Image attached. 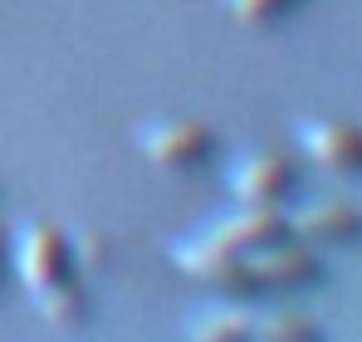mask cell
<instances>
[{"label": "cell", "mask_w": 362, "mask_h": 342, "mask_svg": "<svg viewBox=\"0 0 362 342\" xmlns=\"http://www.w3.org/2000/svg\"><path fill=\"white\" fill-rule=\"evenodd\" d=\"M289 240V216H279V206H245L240 216H226L221 225L191 244L177 249V264L191 274L196 264H211V259H245L255 249H269Z\"/></svg>", "instance_id": "1"}, {"label": "cell", "mask_w": 362, "mask_h": 342, "mask_svg": "<svg viewBox=\"0 0 362 342\" xmlns=\"http://www.w3.org/2000/svg\"><path fill=\"white\" fill-rule=\"evenodd\" d=\"M15 264H20V279L35 293V303L45 293H54L59 284L74 279V249H69V235L59 225H30L15 244Z\"/></svg>", "instance_id": "2"}, {"label": "cell", "mask_w": 362, "mask_h": 342, "mask_svg": "<svg viewBox=\"0 0 362 342\" xmlns=\"http://www.w3.org/2000/svg\"><path fill=\"white\" fill-rule=\"evenodd\" d=\"M245 269H250L255 298H259V293H299V288H308V284H318V279H323L318 254H313V249H303V244H289V240H279V244H269V249L245 254Z\"/></svg>", "instance_id": "3"}, {"label": "cell", "mask_w": 362, "mask_h": 342, "mask_svg": "<svg viewBox=\"0 0 362 342\" xmlns=\"http://www.w3.org/2000/svg\"><path fill=\"white\" fill-rule=\"evenodd\" d=\"M303 152L333 176H362V127L353 122H303Z\"/></svg>", "instance_id": "4"}, {"label": "cell", "mask_w": 362, "mask_h": 342, "mask_svg": "<svg viewBox=\"0 0 362 342\" xmlns=\"http://www.w3.org/2000/svg\"><path fill=\"white\" fill-rule=\"evenodd\" d=\"M211 147H216V132L201 122H157L142 132V152L157 167H191V162L211 157Z\"/></svg>", "instance_id": "5"}, {"label": "cell", "mask_w": 362, "mask_h": 342, "mask_svg": "<svg viewBox=\"0 0 362 342\" xmlns=\"http://www.w3.org/2000/svg\"><path fill=\"white\" fill-rule=\"evenodd\" d=\"M235 196L245 206H279L289 191H294V162L279 157V152H264V157H250L235 167Z\"/></svg>", "instance_id": "6"}, {"label": "cell", "mask_w": 362, "mask_h": 342, "mask_svg": "<svg viewBox=\"0 0 362 342\" xmlns=\"http://www.w3.org/2000/svg\"><path fill=\"white\" fill-rule=\"evenodd\" d=\"M289 235L318 240V244H348L362 235V211L343 206V201H318V206H303L289 216Z\"/></svg>", "instance_id": "7"}, {"label": "cell", "mask_w": 362, "mask_h": 342, "mask_svg": "<svg viewBox=\"0 0 362 342\" xmlns=\"http://www.w3.org/2000/svg\"><path fill=\"white\" fill-rule=\"evenodd\" d=\"M191 342H255V318L245 308H216L191 323Z\"/></svg>", "instance_id": "8"}, {"label": "cell", "mask_w": 362, "mask_h": 342, "mask_svg": "<svg viewBox=\"0 0 362 342\" xmlns=\"http://www.w3.org/2000/svg\"><path fill=\"white\" fill-rule=\"evenodd\" d=\"M255 342H323V333L299 313H264L255 318Z\"/></svg>", "instance_id": "9"}, {"label": "cell", "mask_w": 362, "mask_h": 342, "mask_svg": "<svg viewBox=\"0 0 362 342\" xmlns=\"http://www.w3.org/2000/svg\"><path fill=\"white\" fill-rule=\"evenodd\" d=\"M40 313H45L54 328H78V323L88 318V298H83V288L69 279V284H59L54 293L40 298Z\"/></svg>", "instance_id": "10"}, {"label": "cell", "mask_w": 362, "mask_h": 342, "mask_svg": "<svg viewBox=\"0 0 362 342\" xmlns=\"http://www.w3.org/2000/svg\"><path fill=\"white\" fill-rule=\"evenodd\" d=\"M289 5H294V0H230V15L255 30V25H269L274 15H284Z\"/></svg>", "instance_id": "11"}]
</instances>
